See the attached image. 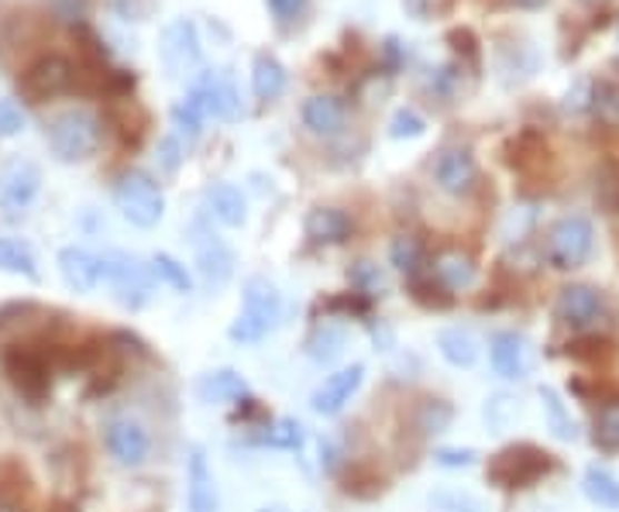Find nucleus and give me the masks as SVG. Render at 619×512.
I'll return each mask as SVG.
<instances>
[{
  "mask_svg": "<svg viewBox=\"0 0 619 512\" xmlns=\"http://www.w3.org/2000/svg\"><path fill=\"white\" fill-rule=\"evenodd\" d=\"M279 320H282V292L266 275H251L241 292V313L228 327V338L234 344H254L266 334H272Z\"/></svg>",
  "mask_w": 619,
  "mask_h": 512,
  "instance_id": "1",
  "label": "nucleus"
},
{
  "mask_svg": "<svg viewBox=\"0 0 619 512\" xmlns=\"http://www.w3.org/2000/svg\"><path fill=\"white\" fill-rule=\"evenodd\" d=\"M49 149L66 165L87 162L100 149V118L90 114L87 107H69V111L56 114L49 124Z\"/></svg>",
  "mask_w": 619,
  "mask_h": 512,
  "instance_id": "2",
  "label": "nucleus"
},
{
  "mask_svg": "<svg viewBox=\"0 0 619 512\" xmlns=\"http://www.w3.org/2000/svg\"><path fill=\"white\" fill-rule=\"evenodd\" d=\"M114 203L128 224L149 231L166 217V197L159 190V182L144 169H128L114 182Z\"/></svg>",
  "mask_w": 619,
  "mask_h": 512,
  "instance_id": "3",
  "label": "nucleus"
},
{
  "mask_svg": "<svg viewBox=\"0 0 619 512\" xmlns=\"http://www.w3.org/2000/svg\"><path fill=\"white\" fill-rule=\"evenodd\" d=\"M555 468V458L537 444H509L489 461V482L499 489H530Z\"/></svg>",
  "mask_w": 619,
  "mask_h": 512,
  "instance_id": "4",
  "label": "nucleus"
},
{
  "mask_svg": "<svg viewBox=\"0 0 619 512\" xmlns=\"http://www.w3.org/2000/svg\"><path fill=\"white\" fill-rule=\"evenodd\" d=\"M596 248V231L589 217H561V221L548 231V244H543V254L558 272H575L592 259Z\"/></svg>",
  "mask_w": 619,
  "mask_h": 512,
  "instance_id": "5",
  "label": "nucleus"
},
{
  "mask_svg": "<svg viewBox=\"0 0 619 512\" xmlns=\"http://www.w3.org/2000/svg\"><path fill=\"white\" fill-rule=\"evenodd\" d=\"M103 279L111 282L114 300L124 310H141L152 297V265H141L128 251H103Z\"/></svg>",
  "mask_w": 619,
  "mask_h": 512,
  "instance_id": "6",
  "label": "nucleus"
},
{
  "mask_svg": "<svg viewBox=\"0 0 619 512\" xmlns=\"http://www.w3.org/2000/svg\"><path fill=\"white\" fill-rule=\"evenodd\" d=\"M77 87V69L66 56H39L18 77V90L31 103H46L59 93H69Z\"/></svg>",
  "mask_w": 619,
  "mask_h": 512,
  "instance_id": "7",
  "label": "nucleus"
},
{
  "mask_svg": "<svg viewBox=\"0 0 619 512\" xmlns=\"http://www.w3.org/2000/svg\"><path fill=\"white\" fill-rule=\"evenodd\" d=\"M42 190V169L34 165L31 159H11L0 169V210H4L11 221L24 217V210L34 203Z\"/></svg>",
  "mask_w": 619,
  "mask_h": 512,
  "instance_id": "8",
  "label": "nucleus"
},
{
  "mask_svg": "<svg viewBox=\"0 0 619 512\" xmlns=\"http://www.w3.org/2000/svg\"><path fill=\"white\" fill-rule=\"evenodd\" d=\"M489 361L492 372L506 382H520L533 372V348L517 331H499L489 341Z\"/></svg>",
  "mask_w": 619,
  "mask_h": 512,
  "instance_id": "9",
  "label": "nucleus"
},
{
  "mask_svg": "<svg viewBox=\"0 0 619 512\" xmlns=\"http://www.w3.org/2000/svg\"><path fill=\"white\" fill-rule=\"evenodd\" d=\"M162 62L169 69V77H190L193 69H200V39L193 21L179 18L162 31Z\"/></svg>",
  "mask_w": 619,
  "mask_h": 512,
  "instance_id": "10",
  "label": "nucleus"
},
{
  "mask_svg": "<svg viewBox=\"0 0 619 512\" xmlns=\"http://www.w3.org/2000/svg\"><path fill=\"white\" fill-rule=\"evenodd\" d=\"M606 313V297L592 285H565L558 292L555 303V317L571 327V331H586V327H596Z\"/></svg>",
  "mask_w": 619,
  "mask_h": 512,
  "instance_id": "11",
  "label": "nucleus"
},
{
  "mask_svg": "<svg viewBox=\"0 0 619 512\" xmlns=\"http://www.w3.org/2000/svg\"><path fill=\"white\" fill-rule=\"evenodd\" d=\"M361 382H366V364H361V361L348 364V369H338L335 375H327V379L313 389V395H310L313 413H320V416H338V413L348 406V402H351V395L361 389Z\"/></svg>",
  "mask_w": 619,
  "mask_h": 512,
  "instance_id": "12",
  "label": "nucleus"
},
{
  "mask_svg": "<svg viewBox=\"0 0 619 512\" xmlns=\"http://www.w3.org/2000/svg\"><path fill=\"white\" fill-rule=\"evenodd\" d=\"M4 369L11 375V382L18 385V392L31 402H42L52 389V372H49V361L39 354V351H31V348H18L8 354L4 361Z\"/></svg>",
  "mask_w": 619,
  "mask_h": 512,
  "instance_id": "13",
  "label": "nucleus"
},
{
  "mask_svg": "<svg viewBox=\"0 0 619 512\" xmlns=\"http://www.w3.org/2000/svg\"><path fill=\"white\" fill-rule=\"evenodd\" d=\"M107 451L114 454L118 464L138 468L149 458V433H144V426L131 416H114L107 423Z\"/></svg>",
  "mask_w": 619,
  "mask_h": 512,
  "instance_id": "14",
  "label": "nucleus"
},
{
  "mask_svg": "<svg viewBox=\"0 0 619 512\" xmlns=\"http://www.w3.org/2000/svg\"><path fill=\"white\" fill-rule=\"evenodd\" d=\"M433 179L437 187H441L448 197H465L471 193V187L479 182V165H476V155L468 149H448L437 159V169H433Z\"/></svg>",
  "mask_w": 619,
  "mask_h": 512,
  "instance_id": "15",
  "label": "nucleus"
},
{
  "mask_svg": "<svg viewBox=\"0 0 619 512\" xmlns=\"http://www.w3.org/2000/svg\"><path fill=\"white\" fill-rule=\"evenodd\" d=\"M59 275L69 289H77V292H93L103 279V262H100V254L87 251V248H62L59 251Z\"/></svg>",
  "mask_w": 619,
  "mask_h": 512,
  "instance_id": "16",
  "label": "nucleus"
},
{
  "mask_svg": "<svg viewBox=\"0 0 619 512\" xmlns=\"http://www.w3.org/2000/svg\"><path fill=\"white\" fill-rule=\"evenodd\" d=\"M197 269L210 289H224L228 279L234 275V251L217 234H200L197 238Z\"/></svg>",
  "mask_w": 619,
  "mask_h": 512,
  "instance_id": "17",
  "label": "nucleus"
},
{
  "mask_svg": "<svg viewBox=\"0 0 619 512\" xmlns=\"http://www.w3.org/2000/svg\"><path fill=\"white\" fill-rule=\"evenodd\" d=\"M345 118H348V107L335 93H313L303 103V124H307L310 134L331 138L345 128Z\"/></svg>",
  "mask_w": 619,
  "mask_h": 512,
  "instance_id": "18",
  "label": "nucleus"
},
{
  "mask_svg": "<svg viewBox=\"0 0 619 512\" xmlns=\"http://www.w3.org/2000/svg\"><path fill=\"white\" fill-rule=\"evenodd\" d=\"M187 505L190 512H217V482L203 448H193L187 461Z\"/></svg>",
  "mask_w": 619,
  "mask_h": 512,
  "instance_id": "19",
  "label": "nucleus"
},
{
  "mask_svg": "<svg viewBox=\"0 0 619 512\" xmlns=\"http://www.w3.org/2000/svg\"><path fill=\"white\" fill-rule=\"evenodd\" d=\"M303 231L313 244H345L351 238V221L338 207H313L303 221Z\"/></svg>",
  "mask_w": 619,
  "mask_h": 512,
  "instance_id": "20",
  "label": "nucleus"
},
{
  "mask_svg": "<svg viewBox=\"0 0 619 512\" xmlns=\"http://www.w3.org/2000/svg\"><path fill=\"white\" fill-rule=\"evenodd\" d=\"M197 395H200V402H207V406H228V402L248 399V382L231 369H217L197 382Z\"/></svg>",
  "mask_w": 619,
  "mask_h": 512,
  "instance_id": "21",
  "label": "nucleus"
},
{
  "mask_svg": "<svg viewBox=\"0 0 619 512\" xmlns=\"http://www.w3.org/2000/svg\"><path fill=\"white\" fill-rule=\"evenodd\" d=\"M203 200H207L210 217H217L224 228H241L248 221V203L241 190L231 187V182H213V187H207Z\"/></svg>",
  "mask_w": 619,
  "mask_h": 512,
  "instance_id": "22",
  "label": "nucleus"
},
{
  "mask_svg": "<svg viewBox=\"0 0 619 512\" xmlns=\"http://www.w3.org/2000/svg\"><path fill=\"white\" fill-rule=\"evenodd\" d=\"M348 348V327L338 323V320H323L317 323L310 338H307V358L317 361V364H331L345 354Z\"/></svg>",
  "mask_w": 619,
  "mask_h": 512,
  "instance_id": "23",
  "label": "nucleus"
},
{
  "mask_svg": "<svg viewBox=\"0 0 619 512\" xmlns=\"http://www.w3.org/2000/svg\"><path fill=\"white\" fill-rule=\"evenodd\" d=\"M433 279H437V285H445L448 292H465V289L476 285L479 269H476V262L468 259V254L445 251V254H437V262H433Z\"/></svg>",
  "mask_w": 619,
  "mask_h": 512,
  "instance_id": "24",
  "label": "nucleus"
},
{
  "mask_svg": "<svg viewBox=\"0 0 619 512\" xmlns=\"http://www.w3.org/2000/svg\"><path fill=\"white\" fill-rule=\"evenodd\" d=\"M286 90V66L272 52H259L251 62V93L262 103L279 100Z\"/></svg>",
  "mask_w": 619,
  "mask_h": 512,
  "instance_id": "25",
  "label": "nucleus"
},
{
  "mask_svg": "<svg viewBox=\"0 0 619 512\" xmlns=\"http://www.w3.org/2000/svg\"><path fill=\"white\" fill-rule=\"evenodd\" d=\"M437 351H441V358L455 364V369H471V364L479 361V341L471 331H465V327H448V331L437 334Z\"/></svg>",
  "mask_w": 619,
  "mask_h": 512,
  "instance_id": "26",
  "label": "nucleus"
},
{
  "mask_svg": "<svg viewBox=\"0 0 619 512\" xmlns=\"http://www.w3.org/2000/svg\"><path fill=\"white\" fill-rule=\"evenodd\" d=\"M0 272L8 275H24V279H39V262L28 244L14 238H0Z\"/></svg>",
  "mask_w": 619,
  "mask_h": 512,
  "instance_id": "27",
  "label": "nucleus"
},
{
  "mask_svg": "<svg viewBox=\"0 0 619 512\" xmlns=\"http://www.w3.org/2000/svg\"><path fill=\"white\" fill-rule=\"evenodd\" d=\"M427 505L433 512H489V502L471 495V492H461V489H441V492H430L427 495Z\"/></svg>",
  "mask_w": 619,
  "mask_h": 512,
  "instance_id": "28",
  "label": "nucleus"
},
{
  "mask_svg": "<svg viewBox=\"0 0 619 512\" xmlns=\"http://www.w3.org/2000/svg\"><path fill=\"white\" fill-rule=\"evenodd\" d=\"M389 262L403 272V275H420V269H423V244L417 241V238H410V234H399V238H392V244H389Z\"/></svg>",
  "mask_w": 619,
  "mask_h": 512,
  "instance_id": "29",
  "label": "nucleus"
},
{
  "mask_svg": "<svg viewBox=\"0 0 619 512\" xmlns=\"http://www.w3.org/2000/svg\"><path fill=\"white\" fill-rule=\"evenodd\" d=\"M592 114H596L606 128H619V77H609V80H599V83H596Z\"/></svg>",
  "mask_w": 619,
  "mask_h": 512,
  "instance_id": "30",
  "label": "nucleus"
},
{
  "mask_svg": "<svg viewBox=\"0 0 619 512\" xmlns=\"http://www.w3.org/2000/svg\"><path fill=\"white\" fill-rule=\"evenodd\" d=\"M586 495L596 502V505H602V509H619V479H612L609 471H602V468H589L586 471Z\"/></svg>",
  "mask_w": 619,
  "mask_h": 512,
  "instance_id": "31",
  "label": "nucleus"
},
{
  "mask_svg": "<svg viewBox=\"0 0 619 512\" xmlns=\"http://www.w3.org/2000/svg\"><path fill=\"white\" fill-rule=\"evenodd\" d=\"M303 441H307L303 423L289 420V416L276 420V423H272V426H266V433H262V444L279 448V451H300V448H303Z\"/></svg>",
  "mask_w": 619,
  "mask_h": 512,
  "instance_id": "32",
  "label": "nucleus"
},
{
  "mask_svg": "<svg viewBox=\"0 0 619 512\" xmlns=\"http://www.w3.org/2000/svg\"><path fill=\"white\" fill-rule=\"evenodd\" d=\"M461 62H448V66H437V69H430L427 72V83H423V90L430 93V97H437V100H451L455 93H458V83H461Z\"/></svg>",
  "mask_w": 619,
  "mask_h": 512,
  "instance_id": "33",
  "label": "nucleus"
},
{
  "mask_svg": "<svg viewBox=\"0 0 619 512\" xmlns=\"http://www.w3.org/2000/svg\"><path fill=\"white\" fill-rule=\"evenodd\" d=\"M540 402H543V416H548L551 423V433L558 436V441H575V423L565 410V402L558 399L555 389H540Z\"/></svg>",
  "mask_w": 619,
  "mask_h": 512,
  "instance_id": "34",
  "label": "nucleus"
},
{
  "mask_svg": "<svg viewBox=\"0 0 619 512\" xmlns=\"http://www.w3.org/2000/svg\"><path fill=\"white\" fill-rule=\"evenodd\" d=\"M152 275H159V279H162L166 285H172L176 292H190V289H193V275L187 272V265L176 262L172 254H166V251L152 254Z\"/></svg>",
  "mask_w": 619,
  "mask_h": 512,
  "instance_id": "35",
  "label": "nucleus"
},
{
  "mask_svg": "<svg viewBox=\"0 0 619 512\" xmlns=\"http://www.w3.org/2000/svg\"><path fill=\"white\" fill-rule=\"evenodd\" d=\"M451 416H455V410L445 399H427L417 413V426H420V433H445L451 426Z\"/></svg>",
  "mask_w": 619,
  "mask_h": 512,
  "instance_id": "36",
  "label": "nucleus"
},
{
  "mask_svg": "<svg viewBox=\"0 0 619 512\" xmlns=\"http://www.w3.org/2000/svg\"><path fill=\"white\" fill-rule=\"evenodd\" d=\"M423 131H427V121H423V114L413 111V107H399V111L389 118V138H396V141L423 138Z\"/></svg>",
  "mask_w": 619,
  "mask_h": 512,
  "instance_id": "37",
  "label": "nucleus"
},
{
  "mask_svg": "<svg viewBox=\"0 0 619 512\" xmlns=\"http://www.w3.org/2000/svg\"><path fill=\"white\" fill-rule=\"evenodd\" d=\"M596 444L606 451H619V402H606L596 416Z\"/></svg>",
  "mask_w": 619,
  "mask_h": 512,
  "instance_id": "38",
  "label": "nucleus"
},
{
  "mask_svg": "<svg viewBox=\"0 0 619 512\" xmlns=\"http://www.w3.org/2000/svg\"><path fill=\"white\" fill-rule=\"evenodd\" d=\"M172 124H176V131L179 134H187L190 141L193 138H200V131H203V118H200V111H197V107L193 103H187V100H179L176 107H172Z\"/></svg>",
  "mask_w": 619,
  "mask_h": 512,
  "instance_id": "39",
  "label": "nucleus"
},
{
  "mask_svg": "<svg viewBox=\"0 0 619 512\" xmlns=\"http://www.w3.org/2000/svg\"><path fill=\"white\" fill-rule=\"evenodd\" d=\"M77 46H80V52L93 62V66H103L107 62V46L100 42V34L90 28V24H77Z\"/></svg>",
  "mask_w": 619,
  "mask_h": 512,
  "instance_id": "40",
  "label": "nucleus"
},
{
  "mask_svg": "<svg viewBox=\"0 0 619 512\" xmlns=\"http://www.w3.org/2000/svg\"><path fill=\"white\" fill-rule=\"evenodd\" d=\"M24 124H28V118H24V111H21L18 103L14 100H0V138L21 134Z\"/></svg>",
  "mask_w": 619,
  "mask_h": 512,
  "instance_id": "41",
  "label": "nucleus"
},
{
  "mask_svg": "<svg viewBox=\"0 0 619 512\" xmlns=\"http://www.w3.org/2000/svg\"><path fill=\"white\" fill-rule=\"evenodd\" d=\"M183 159H187V144L179 141V134H166V138L159 141V165H162L166 172H176Z\"/></svg>",
  "mask_w": 619,
  "mask_h": 512,
  "instance_id": "42",
  "label": "nucleus"
},
{
  "mask_svg": "<svg viewBox=\"0 0 619 512\" xmlns=\"http://www.w3.org/2000/svg\"><path fill=\"white\" fill-rule=\"evenodd\" d=\"M351 282L358 285L361 297H376V292L382 289V272L372 262H358L355 272H351Z\"/></svg>",
  "mask_w": 619,
  "mask_h": 512,
  "instance_id": "43",
  "label": "nucleus"
},
{
  "mask_svg": "<svg viewBox=\"0 0 619 512\" xmlns=\"http://www.w3.org/2000/svg\"><path fill=\"white\" fill-rule=\"evenodd\" d=\"M592 93H596V83L592 80H575V87L565 93V107L568 111H592Z\"/></svg>",
  "mask_w": 619,
  "mask_h": 512,
  "instance_id": "44",
  "label": "nucleus"
},
{
  "mask_svg": "<svg viewBox=\"0 0 619 512\" xmlns=\"http://www.w3.org/2000/svg\"><path fill=\"white\" fill-rule=\"evenodd\" d=\"M448 42L455 46V52L458 56H465L471 66L479 62V42H476V34H471L468 28H455V31H448Z\"/></svg>",
  "mask_w": 619,
  "mask_h": 512,
  "instance_id": "45",
  "label": "nucleus"
},
{
  "mask_svg": "<svg viewBox=\"0 0 619 512\" xmlns=\"http://www.w3.org/2000/svg\"><path fill=\"white\" fill-rule=\"evenodd\" d=\"M433 461L441 464V468H471V464L479 461V454L468 451V448H465V451H461V448H445V451L433 454Z\"/></svg>",
  "mask_w": 619,
  "mask_h": 512,
  "instance_id": "46",
  "label": "nucleus"
},
{
  "mask_svg": "<svg viewBox=\"0 0 619 512\" xmlns=\"http://www.w3.org/2000/svg\"><path fill=\"white\" fill-rule=\"evenodd\" d=\"M111 8L128 21H144L152 11V0H111Z\"/></svg>",
  "mask_w": 619,
  "mask_h": 512,
  "instance_id": "47",
  "label": "nucleus"
},
{
  "mask_svg": "<svg viewBox=\"0 0 619 512\" xmlns=\"http://www.w3.org/2000/svg\"><path fill=\"white\" fill-rule=\"evenodd\" d=\"M269 8L279 21H293L307 8V0H269Z\"/></svg>",
  "mask_w": 619,
  "mask_h": 512,
  "instance_id": "48",
  "label": "nucleus"
},
{
  "mask_svg": "<svg viewBox=\"0 0 619 512\" xmlns=\"http://www.w3.org/2000/svg\"><path fill=\"white\" fill-rule=\"evenodd\" d=\"M56 11H59V18L80 24L83 14H87V0H56Z\"/></svg>",
  "mask_w": 619,
  "mask_h": 512,
  "instance_id": "49",
  "label": "nucleus"
},
{
  "mask_svg": "<svg viewBox=\"0 0 619 512\" xmlns=\"http://www.w3.org/2000/svg\"><path fill=\"white\" fill-rule=\"evenodd\" d=\"M382 52H386V59H389V69H399V66H403V49H399L396 39H386Z\"/></svg>",
  "mask_w": 619,
  "mask_h": 512,
  "instance_id": "50",
  "label": "nucleus"
},
{
  "mask_svg": "<svg viewBox=\"0 0 619 512\" xmlns=\"http://www.w3.org/2000/svg\"><path fill=\"white\" fill-rule=\"evenodd\" d=\"M513 4L523 11H540V8H548V0H513Z\"/></svg>",
  "mask_w": 619,
  "mask_h": 512,
  "instance_id": "51",
  "label": "nucleus"
},
{
  "mask_svg": "<svg viewBox=\"0 0 619 512\" xmlns=\"http://www.w3.org/2000/svg\"><path fill=\"white\" fill-rule=\"evenodd\" d=\"M0 512H24L14 499H8V495H0Z\"/></svg>",
  "mask_w": 619,
  "mask_h": 512,
  "instance_id": "52",
  "label": "nucleus"
},
{
  "mask_svg": "<svg viewBox=\"0 0 619 512\" xmlns=\"http://www.w3.org/2000/svg\"><path fill=\"white\" fill-rule=\"evenodd\" d=\"M259 512H282V509H259Z\"/></svg>",
  "mask_w": 619,
  "mask_h": 512,
  "instance_id": "53",
  "label": "nucleus"
}]
</instances>
